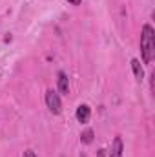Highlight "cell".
I'll use <instances>...</instances> for the list:
<instances>
[{"label": "cell", "instance_id": "6da1fadb", "mask_svg": "<svg viewBox=\"0 0 155 157\" xmlns=\"http://www.w3.org/2000/svg\"><path fill=\"white\" fill-rule=\"evenodd\" d=\"M141 53H142V60L146 64H150L153 60L155 55V31L150 24L142 26V35H141Z\"/></svg>", "mask_w": 155, "mask_h": 157}, {"label": "cell", "instance_id": "7a4b0ae2", "mask_svg": "<svg viewBox=\"0 0 155 157\" xmlns=\"http://www.w3.org/2000/svg\"><path fill=\"white\" fill-rule=\"evenodd\" d=\"M46 104H47L49 112L55 113V115L62 112V101H60L59 93L53 91V90H47V91H46Z\"/></svg>", "mask_w": 155, "mask_h": 157}, {"label": "cell", "instance_id": "3957f363", "mask_svg": "<svg viewBox=\"0 0 155 157\" xmlns=\"http://www.w3.org/2000/svg\"><path fill=\"white\" fill-rule=\"evenodd\" d=\"M91 117V110H89V106L88 104H80L77 108V121L78 122H82V124H86L88 121Z\"/></svg>", "mask_w": 155, "mask_h": 157}, {"label": "cell", "instance_id": "277c9868", "mask_svg": "<svg viewBox=\"0 0 155 157\" xmlns=\"http://www.w3.org/2000/svg\"><path fill=\"white\" fill-rule=\"evenodd\" d=\"M59 90L60 93L68 95L70 93V80H68V75L64 71H59Z\"/></svg>", "mask_w": 155, "mask_h": 157}, {"label": "cell", "instance_id": "5b68a950", "mask_svg": "<svg viewBox=\"0 0 155 157\" xmlns=\"http://www.w3.org/2000/svg\"><path fill=\"white\" fill-rule=\"evenodd\" d=\"M110 157H122V139L117 135L112 143V150H110Z\"/></svg>", "mask_w": 155, "mask_h": 157}, {"label": "cell", "instance_id": "8992f818", "mask_svg": "<svg viewBox=\"0 0 155 157\" xmlns=\"http://www.w3.org/2000/svg\"><path fill=\"white\" fill-rule=\"evenodd\" d=\"M131 70H133V73H135V78H137L139 82L144 78V70H142V66H141V62H139L137 59H133V60H131Z\"/></svg>", "mask_w": 155, "mask_h": 157}, {"label": "cell", "instance_id": "52a82bcc", "mask_svg": "<svg viewBox=\"0 0 155 157\" xmlns=\"http://www.w3.org/2000/svg\"><path fill=\"white\" fill-rule=\"evenodd\" d=\"M93 130H86V132H82V135H80V141H82V144H89V143H93Z\"/></svg>", "mask_w": 155, "mask_h": 157}, {"label": "cell", "instance_id": "ba28073f", "mask_svg": "<svg viewBox=\"0 0 155 157\" xmlns=\"http://www.w3.org/2000/svg\"><path fill=\"white\" fill-rule=\"evenodd\" d=\"M22 157H37V154H35L33 150H26V152H24V155H22Z\"/></svg>", "mask_w": 155, "mask_h": 157}, {"label": "cell", "instance_id": "9c48e42d", "mask_svg": "<svg viewBox=\"0 0 155 157\" xmlns=\"http://www.w3.org/2000/svg\"><path fill=\"white\" fill-rule=\"evenodd\" d=\"M97 157H106V150H99L97 152Z\"/></svg>", "mask_w": 155, "mask_h": 157}, {"label": "cell", "instance_id": "30bf717a", "mask_svg": "<svg viewBox=\"0 0 155 157\" xmlns=\"http://www.w3.org/2000/svg\"><path fill=\"white\" fill-rule=\"evenodd\" d=\"M68 2H70V4H73V6H78L82 0H68Z\"/></svg>", "mask_w": 155, "mask_h": 157}]
</instances>
